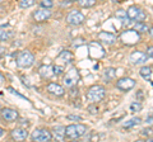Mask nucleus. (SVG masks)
<instances>
[{"instance_id":"f257e3e1","label":"nucleus","mask_w":153,"mask_h":142,"mask_svg":"<svg viewBox=\"0 0 153 142\" xmlns=\"http://www.w3.org/2000/svg\"><path fill=\"white\" fill-rule=\"evenodd\" d=\"M87 126L82 124V123H76V124H70L68 127H65V137H69L71 140L80 138L82 136L87 133Z\"/></svg>"},{"instance_id":"f03ea898","label":"nucleus","mask_w":153,"mask_h":142,"mask_svg":"<svg viewBox=\"0 0 153 142\" xmlns=\"http://www.w3.org/2000/svg\"><path fill=\"white\" fill-rule=\"evenodd\" d=\"M17 66L21 69H30L35 64V56L28 50H23L17 55Z\"/></svg>"},{"instance_id":"7ed1b4c3","label":"nucleus","mask_w":153,"mask_h":142,"mask_svg":"<svg viewBox=\"0 0 153 142\" xmlns=\"http://www.w3.org/2000/svg\"><path fill=\"white\" fill-rule=\"evenodd\" d=\"M80 80V75H79V70L76 67H71L66 71V74L64 75L63 79V84L65 88H75L78 85Z\"/></svg>"},{"instance_id":"20e7f679","label":"nucleus","mask_w":153,"mask_h":142,"mask_svg":"<svg viewBox=\"0 0 153 142\" xmlns=\"http://www.w3.org/2000/svg\"><path fill=\"white\" fill-rule=\"evenodd\" d=\"M105 95H106V89L102 85H93L87 91V99L91 103H98L103 100Z\"/></svg>"},{"instance_id":"39448f33","label":"nucleus","mask_w":153,"mask_h":142,"mask_svg":"<svg viewBox=\"0 0 153 142\" xmlns=\"http://www.w3.org/2000/svg\"><path fill=\"white\" fill-rule=\"evenodd\" d=\"M120 40H121V42L124 45L134 46V45H137L138 42L140 41V33H138L137 31H134V29H128V31L121 33Z\"/></svg>"},{"instance_id":"423d86ee","label":"nucleus","mask_w":153,"mask_h":142,"mask_svg":"<svg viewBox=\"0 0 153 142\" xmlns=\"http://www.w3.org/2000/svg\"><path fill=\"white\" fill-rule=\"evenodd\" d=\"M128 17L130 20H134V22H144L147 19V14L146 12L143 10L140 7H137V5H131L130 8L128 9Z\"/></svg>"},{"instance_id":"0eeeda50","label":"nucleus","mask_w":153,"mask_h":142,"mask_svg":"<svg viewBox=\"0 0 153 142\" xmlns=\"http://www.w3.org/2000/svg\"><path fill=\"white\" fill-rule=\"evenodd\" d=\"M31 140L32 141H37V142H47L52 140V135L51 131L45 130V128H37L32 132L31 135Z\"/></svg>"},{"instance_id":"6e6552de","label":"nucleus","mask_w":153,"mask_h":142,"mask_svg":"<svg viewBox=\"0 0 153 142\" xmlns=\"http://www.w3.org/2000/svg\"><path fill=\"white\" fill-rule=\"evenodd\" d=\"M85 17L82 12L79 10H71L68 15H66V23L70 26H80L84 23Z\"/></svg>"},{"instance_id":"1a4fd4ad","label":"nucleus","mask_w":153,"mask_h":142,"mask_svg":"<svg viewBox=\"0 0 153 142\" xmlns=\"http://www.w3.org/2000/svg\"><path fill=\"white\" fill-rule=\"evenodd\" d=\"M74 61V55L71 53L70 51L68 50H64V51H61L60 52V55L57 56V59H56V64L57 65H61V66H68L70 65L71 62Z\"/></svg>"},{"instance_id":"9d476101","label":"nucleus","mask_w":153,"mask_h":142,"mask_svg":"<svg viewBox=\"0 0 153 142\" xmlns=\"http://www.w3.org/2000/svg\"><path fill=\"white\" fill-rule=\"evenodd\" d=\"M0 117L3 118L4 122H16L19 118V113L12 108H3L0 112Z\"/></svg>"},{"instance_id":"9b49d317","label":"nucleus","mask_w":153,"mask_h":142,"mask_svg":"<svg viewBox=\"0 0 153 142\" xmlns=\"http://www.w3.org/2000/svg\"><path fill=\"white\" fill-rule=\"evenodd\" d=\"M135 86V80L131 78H121L117 80L116 83V88L120 89L121 91H129Z\"/></svg>"},{"instance_id":"f8f14e48","label":"nucleus","mask_w":153,"mask_h":142,"mask_svg":"<svg viewBox=\"0 0 153 142\" xmlns=\"http://www.w3.org/2000/svg\"><path fill=\"white\" fill-rule=\"evenodd\" d=\"M32 17H33V19H35L36 22L42 23V22H46V20H49V19H50V17H51V12H50V9L41 8V9H38V10L33 12Z\"/></svg>"},{"instance_id":"ddd939ff","label":"nucleus","mask_w":153,"mask_h":142,"mask_svg":"<svg viewBox=\"0 0 153 142\" xmlns=\"http://www.w3.org/2000/svg\"><path fill=\"white\" fill-rule=\"evenodd\" d=\"M97 38L100 42H102V43L105 45H107V46H111L114 45L115 42H116V36L112 34V33H110V32H100L98 34H97Z\"/></svg>"},{"instance_id":"4468645a","label":"nucleus","mask_w":153,"mask_h":142,"mask_svg":"<svg viewBox=\"0 0 153 142\" xmlns=\"http://www.w3.org/2000/svg\"><path fill=\"white\" fill-rule=\"evenodd\" d=\"M129 60H130V62L133 65H143V64H146L148 61L147 55L144 53V52H142V51L133 52V53L130 55V57H129Z\"/></svg>"},{"instance_id":"2eb2a0df","label":"nucleus","mask_w":153,"mask_h":142,"mask_svg":"<svg viewBox=\"0 0 153 142\" xmlns=\"http://www.w3.org/2000/svg\"><path fill=\"white\" fill-rule=\"evenodd\" d=\"M46 90L49 91L50 94H52V95H55V97H63L64 94H65L64 86H61V85L56 84V83H50V84H47Z\"/></svg>"},{"instance_id":"dca6fc26","label":"nucleus","mask_w":153,"mask_h":142,"mask_svg":"<svg viewBox=\"0 0 153 142\" xmlns=\"http://www.w3.org/2000/svg\"><path fill=\"white\" fill-rule=\"evenodd\" d=\"M14 34H16V33H14V31L9 26H1L0 27V41L1 42L12 40L14 37Z\"/></svg>"},{"instance_id":"f3484780","label":"nucleus","mask_w":153,"mask_h":142,"mask_svg":"<svg viewBox=\"0 0 153 142\" xmlns=\"http://www.w3.org/2000/svg\"><path fill=\"white\" fill-rule=\"evenodd\" d=\"M38 74H40V76L42 79H46V80H49L52 76H55V75H54V70H52L51 65H42L41 67L38 69Z\"/></svg>"},{"instance_id":"a211bd4d","label":"nucleus","mask_w":153,"mask_h":142,"mask_svg":"<svg viewBox=\"0 0 153 142\" xmlns=\"http://www.w3.org/2000/svg\"><path fill=\"white\" fill-rule=\"evenodd\" d=\"M10 136H12V138L16 141H23L28 137V132L25 128H14L10 132Z\"/></svg>"},{"instance_id":"6ab92c4d","label":"nucleus","mask_w":153,"mask_h":142,"mask_svg":"<svg viewBox=\"0 0 153 142\" xmlns=\"http://www.w3.org/2000/svg\"><path fill=\"white\" fill-rule=\"evenodd\" d=\"M52 137H55L57 141H64L65 138V127L64 126H55L51 131Z\"/></svg>"},{"instance_id":"aec40b11","label":"nucleus","mask_w":153,"mask_h":142,"mask_svg":"<svg viewBox=\"0 0 153 142\" xmlns=\"http://www.w3.org/2000/svg\"><path fill=\"white\" fill-rule=\"evenodd\" d=\"M115 78H116V70H115L114 67H107L103 71V79L106 83H110L111 80H114Z\"/></svg>"},{"instance_id":"412c9836","label":"nucleus","mask_w":153,"mask_h":142,"mask_svg":"<svg viewBox=\"0 0 153 142\" xmlns=\"http://www.w3.org/2000/svg\"><path fill=\"white\" fill-rule=\"evenodd\" d=\"M139 74H140V76H143L147 80V81L152 83V67L151 66H143V67L139 70Z\"/></svg>"},{"instance_id":"4be33fe9","label":"nucleus","mask_w":153,"mask_h":142,"mask_svg":"<svg viewBox=\"0 0 153 142\" xmlns=\"http://www.w3.org/2000/svg\"><path fill=\"white\" fill-rule=\"evenodd\" d=\"M115 17H116L117 19L123 23V24H125L126 22L130 20L129 19V17H128V14H126V10H124V9H119V10L115 13Z\"/></svg>"},{"instance_id":"5701e85b","label":"nucleus","mask_w":153,"mask_h":142,"mask_svg":"<svg viewBox=\"0 0 153 142\" xmlns=\"http://www.w3.org/2000/svg\"><path fill=\"white\" fill-rule=\"evenodd\" d=\"M140 122H142V119L139 117H134V118H131V119L124 122L123 127H124V128H131V127H135L138 124H140Z\"/></svg>"},{"instance_id":"b1692460","label":"nucleus","mask_w":153,"mask_h":142,"mask_svg":"<svg viewBox=\"0 0 153 142\" xmlns=\"http://www.w3.org/2000/svg\"><path fill=\"white\" fill-rule=\"evenodd\" d=\"M76 3L82 8H92L96 5V0H76Z\"/></svg>"},{"instance_id":"393cba45","label":"nucleus","mask_w":153,"mask_h":142,"mask_svg":"<svg viewBox=\"0 0 153 142\" xmlns=\"http://www.w3.org/2000/svg\"><path fill=\"white\" fill-rule=\"evenodd\" d=\"M148 29H149L148 26L146 24V23H143V22H137V24L134 26V31H137L138 33H144Z\"/></svg>"},{"instance_id":"a878e982","label":"nucleus","mask_w":153,"mask_h":142,"mask_svg":"<svg viewBox=\"0 0 153 142\" xmlns=\"http://www.w3.org/2000/svg\"><path fill=\"white\" fill-rule=\"evenodd\" d=\"M142 108H143V105L140 102H133L130 104V107H129V109H130L131 113H137V112H140Z\"/></svg>"},{"instance_id":"bb28decb","label":"nucleus","mask_w":153,"mask_h":142,"mask_svg":"<svg viewBox=\"0 0 153 142\" xmlns=\"http://www.w3.org/2000/svg\"><path fill=\"white\" fill-rule=\"evenodd\" d=\"M35 3H36V0H19V8H22V9L30 8Z\"/></svg>"},{"instance_id":"cd10ccee","label":"nucleus","mask_w":153,"mask_h":142,"mask_svg":"<svg viewBox=\"0 0 153 142\" xmlns=\"http://www.w3.org/2000/svg\"><path fill=\"white\" fill-rule=\"evenodd\" d=\"M52 70H54V75H61V74H64V71H65V67L64 66H61V65H57L55 64L54 66H52Z\"/></svg>"},{"instance_id":"c85d7f7f","label":"nucleus","mask_w":153,"mask_h":142,"mask_svg":"<svg viewBox=\"0 0 153 142\" xmlns=\"http://www.w3.org/2000/svg\"><path fill=\"white\" fill-rule=\"evenodd\" d=\"M41 8H46V9H50L54 7V1L52 0H42V1L40 3Z\"/></svg>"},{"instance_id":"c756f323","label":"nucleus","mask_w":153,"mask_h":142,"mask_svg":"<svg viewBox=\"0 0 153 142\" xmlns=\"http://www.w3.org/2000/svg\"><path fill=\"white\" fill-rule=\"evenodd\" d=\"M93 104L94 103H92L91 105H88V111H89L91 114H97V113H98V108L96 105H93Z\"/></svg>"},{"instance_id":"7c9ffc66","label":"nucleus","mask_w":153,"mask_h":142,"mask_svg":"<svg viewBox=\"0 0 153 142\" xmlns=\"http://www.w3.org/2000/svg\"><path fill=\"white\" fill-rule=\"evenodd\" d=\"M66 118H68L69 121H82V117H79V116H73V114H69Z\"/></svg>"},{"instance_id":"2f4dec72","label":"nucleus","mask_w":153,"mask_h":142,"mask_svg":"<svg viewBox=\"0 0 153 142\" xmlns=\"http://www.w3.org/2000/svg\"><path fill=\"white\" fill-rule=\"evenodd\" d=\"M78 40H79V41L75 40V41L73 42V46H74V47H75V46L78 47V46H80V45H84V43H85V41H83V38H78Z\"/></svg>"},{"instance_id":"473e14b6","label":"nucleus","mask_w":153,"mask_h":142,"mask_svg":"<svg viewBox=\"0 0 153 142\" xmlns=\"http://www.w3.org/2000/svg\"><path fill=\"white\" fill-rule=\"evenodd\" d=\"M152 50H153L152 47H149V48H148V52H147V59H149V60L152 59V52H153Z\"/></svg>"},{"instance_id":"72a5a7b5","label":"nucleus","mask_w":153,"mask_h":142,"mask_svg":"<svg viewBox=\"0 0 153 142\" xmlns=\"http://www.w3.org/2000/svg\"><path fill=\"white\" fill-rule=\"evenodd\" d=\"M5 53V47H3V46H0V57Z\"/></svg>"},{"instance_id":"f704fd0d","label":"nucleus","mask_w":153,"mask_h":142,"mask_svg":"<svg viewBox=\"0 0 153 142\" xmlns=\"http://www.w3.org/2000/svg\"><path fill=\"white\" fill-rule=\"evenodd\" d=\"M146 122H147V123H148V124H149V126L152 124V114H149V116L147 117V121H146Z\"/></svg>"},{"instance_id":"c9c22d12","label":"nucleus","mask_w":153,"mask_h":142,"mask_svg":"<svg viewBox=\"0 0 153 142\" xmlns=\"http://www.w3.org/2000/svg\"><path fill=\"white\" fill-rule=\"evenodd\" d=\"M3 135H4V130L1 128V127H0V137H1Z\"/></svg>"},{"instance_id":"e433bc0d","label":"nucleus","mask_w":153,"mask_h":142,"mask_svg":"<svg viewBox=\"0 0 153 142\" xmlns=\"http://www.w3.org/2000/svg\"><path fill=\"white\" fill-rule=\"evenodd\" d=\"M116 1H121V0H114V3H116Z\"/></svg>"},{"instance_id":"4c0bfd02","label":"nucleus","mask_w":153,"mask_h":142,"mask_svg":"<svg viewBox=\"0 0 153 142\" xmlns=\"http://www.w3.org/2000/svg\"><path fill=\"white\" fill-rule=\"evenodd\" d=\"M70 1H76V0H70Z\"/></svg>"},{"instance_id":"58836bf2","label":"nucleus","mask_w":153,"mask_h":142,"mask_svg":"<svg viewBox=\"0 0 153 142\" xmlns=\"http://www.w3.org/2000/svg\"><path fill=\"white\" fill-rule=\"evenodd\" d=\"M3 1H4V0H0V3H3Z\"/></svg>"}]
</instances>
